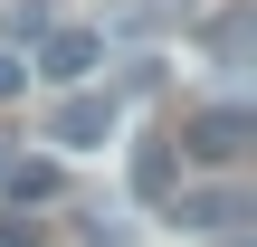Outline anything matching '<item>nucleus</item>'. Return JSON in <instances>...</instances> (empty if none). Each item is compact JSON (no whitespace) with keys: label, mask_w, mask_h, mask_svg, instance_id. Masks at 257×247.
Instances as JSON below:
<instances>
[{"label":"nucleus","mask_w":257,"mask_h":247,"mask_svg":"<svg viewBox=\"0 0 257 247\" xmlns=\"http://www.w3.org/2000/svg\"><path fill=\"white\" fill-rule=\"evenodd\" d=\"M114 114H124V105H114L105 86H67V105H48V143H57V152H95V143L114 133Z\"/></svg>","instance_id":"1"},{"label":"nucleus","mask_w":257,"mask_h":247,"mask_svg":"<svg viewBox=\"0 0 257 247\" xmlns=\"http://www.w3.org/2000/svg\"><path fill=\"white\" fill-rule=\"evenodd\" d=\"M95 67H105L95 29H38V48H29V76H48V86H86Z\"/></svg>","instance_id":"2"},{"label":"nucleus","mask_w":257,"mask_h":247,"mask_svg":"<svg viewBox=\"0 0 257 247\" xmlns=\"http://www.w3.org/2000/svg\"><path fill=\"white\" fill-rule=\"evenodd\" d=\"M181 152L210 162V171H229V162L248 152V105H200V114L181 124Z\"/></svg>","instance_id":"3"},{"label":"nucleus","mask_w":257,"mask_h":247,"mask_svg":"<svg viewBox=\"0 0 257 247\" xmlns=\"http://www.w3.org/2000/svg\"><path fill=\"white\" fill-rule=\"evenodd\" d=\"M134 190H143V200H172V190H181V162H172V143H143V152H134Z\"/></svg>","instance_id":"4"},{"label":"nucleus","mask_w":257,"mask_h":247,"mask_svg":"<svg viewBox=\"0 0 257 247\" xmlns=\"http://www.w3.org/2000/svg\"><path fill=\"white\" fill-rule=\"evenodd\" d=\"M0 190L29 209V200H57V162H0Z\"/></svg>","instance_id":"5"},{"label":"nucleus","mask_w":257,"mask_h":247,"mask_svg":"<svg viewBox=\"0 0 257 247\" xmlns=\"http://www.w3.org/2000/svg\"><path fill=\"white\" fill-rule=\"evenodd\" d=\"M172 219H181V228H229V219H238V190H191Z\"/></svg>","instance_id":"6"},{"label":"nucleus","mask_w":257,"mask_h":247,"mask_svg":"<svg viewBox=\"0 0 257 247\" xmlns=\"http://www.w3.org/2000/svg\"><path fill=\"white\" fill-rule=\"evenodd\" d=\"M0 247H38V219L29 209H0Z\"/></svg>","instance_id":"7"},{"label":"nucleus","mask_w":257,"mask_h":247,"mask_svg":"<svg viewBox=\"0 0 257 247\" xmlns=\"http://www.w3.org/2000/svg\"><path fill=\"white\" fill-rule=\"evenodd\" d=\"M19 86H29V57H19V48H0V105H10Z\"/></svg>","instance_id":"8"}]
</instances>
